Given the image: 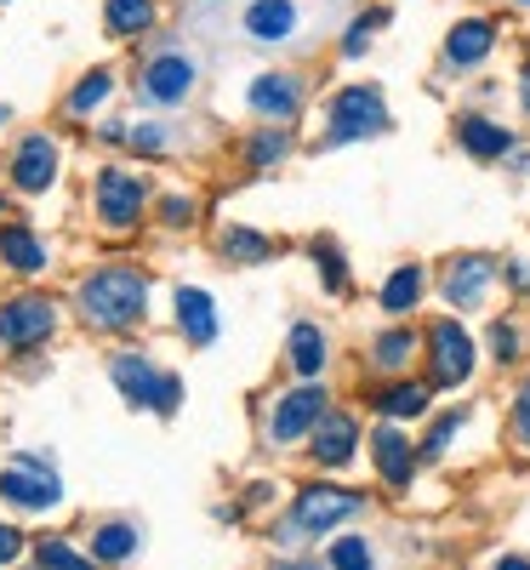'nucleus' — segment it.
I'll return each mask as SVG.
<instances>
[{"instance_id":"nucleus-41","label":"nucleus","mask_w":530,"mask_h":570,"mask_svg":"<svg viewBox=\"0 0 530 570\" xmlns=\"http://www.w3.org/2000/svg\"><path fill=\"white\" fill-rule=\"evenodd\" d=\"M519 109L530 115V58H524V69H519Z\"/></svg>"},{"instance_id":"nucleus-12","label":"nucleus","mask_w":530,"mask_h":570,"mask_svg":"<svg viewBox=\"0 0 530 570\" xmlns=\"http://www.w3.org/2000/svg\"><path fill=\"white\" fill-rule=\"evenodd\" d=\"M303 104H308V86H303L297 69H263L246 86V109L257 120H297Z\"/></svg>"},{"instance_id":"nucleus-31","label":"nucleus","mask_w":530,"mask_h":570,"mask_svg":"<svg viewBox=\"0 0 530 570\" xmlns=\"http://www.w3.org/2000/svg\"><path fill=\"white\" fill-rule=\"evenodd\" d=\"M376 29H389V7H371V12H360V18L343 29V46H336V52H343V58H365Z\"/></svg>"},{"instance_id":"nucleus-37","label":"nucleus","mask_w":530,"mask_h":570,"mask_svg":"<svg viewBox=\"0 0 530 570\" xmlns=\"http://www.w3.org/2000/svg\"><path fill=\"white\" fill-rule=\"evenodd\" d=\"M457 428H462V411H451V416L433 422V434L422 440V456H445V445L457 440Z\"/></svg>"},{"instance_id":"nucleus-9","label":"nucleus","mask_w":530,"mask_h":570,"mask_svg":"<svg viewBox=\"0 0 530 570\" xmlns=\"http://www.w3.org/2000/svg\"><path fill=\"white\" fill-rule=\"evenodd\" d=\"M239 35L252 46H297L308 35V7L303 0H246L239 7Z\"/></svg>"},{"instance_id":"nucleus-43","label":"nucleus","mask_w":530,"mask_h":570,"mask_svg":"<svg viewBox=\"0 0 530 570\" xmlns=\"http://www.w3.org/2000/svg\"><path fill=\"white\" fill-rule=\"evenodd\" d=\"M491 570H530V559H497Z\"/></svg>"},{"instance_id":"nucleus-35","label":"nucleus","mask_w":530,"mask_h":570,"mask_svg":"<svg viewBox=\"0 0 530 570\" xmlns=\"http://www.w3.org/2000/svg\"><path fill=\"white\" fill-rule=\"evenodd\" d=\"M195 217H200V200L195 195H166L160 200V223L166 228H195Z\"/></svg>"},{"instance_id":"nucleus-2","label":"nucleus","mask_w":530,"mask_h":570,"mask_svg":"<svg viewBox=\"0 0 530 570\" xmlns=\"http://www.w3.org/2000/svg\"><path fill=\"white\" fill-rule=\"evenodd\" d=\"M206 69H200V52L195 46H183V40H166L155 46L149 58L137 63V98L149 104V109H183V104H195V91H200Z\"/></svg>"},{"instance_id":"nucleus-14","label":"nucleus","mask_w":530,"mask_h":570,"mask_svg":"<svg viewBox=\"0 0 530 570\" xmlns=\"http://www.w3.org/2000/svg\"><path fill=\"white\" fill-rule=\"evenodd\" d=\"M325 411H331V405H325V389H320V383L292 389V394L274 405V416H268V440H274V445H297L303 434H314V428H320Z\"/></svg>"},{"instance_id":"nucleus-15","label":"nucleus","mask_w":530,"mask_h":570,"mask_svg":"<svg viewBox=\"0 0 530 570\" xmlns=\"http://www.w3.org/2000/svg\"><path fill=\"white\" fill-rule=\"evenodd\" d=\"M497 52V23L491 18H462V23H451V35H445V69L451 75H468V69H479Z\"/></svg>"},{"instance_id":"nucleus-44","label":"nucleus","mask_w":530,"mask_h":570,"mask_svg":"<svg viewBox=\"0 0 530 570\" xmlns=\"http://www.w3.org/2000/svg\"><path fill=\"white\" fill-rule=\"evenodd\" d=\"M274 570H320V564H308V559H297V564H274Z\"/></svg>"},{"instance_id":"nucleus-46","label":"nucleus","mask_w":530,"mask_h":570,"mask_svg":"<svg viewBox=\"0 0 530 570\" xmlns=\"http://www.w3.org/2000/svg\"><path fill=\"white\" fill-rule=\"evenodd\" d=\"M513 7H524V12H530V0H513Z\"/></svg>"},{"instance_id":"nucleus-5","label":"nucleus","mask_w":530,"mask_h":570,"mask_svg":"<svg viewBox=\"0 0 530 570\" xmlns=\"http://www.w3.org/2000/svg\"><path fill=\"white\" fill-rule=\"evenodd\" d=\"M91 212L109 234H131L149 212V177L143 171H126V166H104L91 177Z\"/></svg>"},{"instance_id":"nucleus-33","label":"nucleus","mask_w":530,"mask_h":570,"mask_svg":"<svg viewBox=\"0 0 530 570\" xmlns=\"http://www.w3.org/2000/svg\"><path fill=\"white\" fill-rule=\"evenodd\" d=\"M371 564H376V553H371L365 537H336L331 542V570H371Z\"/></svg>"},{"instance_id":"nucleus-4","label":"nucleus","mask_w":530,"mask_h":570,"mask_svg":"<svg viewBox=\"0 0 530 570\" xmlns=\"http://www.w3.org/2000/svg\"><path fill=\"white\" fill-rule=\"evenodd\" d=\"M360 508H365L360 491H343V485H308V491H297L292 519H285V525H274V542L297 548V542H308V537H325V531L343 525V519H354Z\"/></svg>"},{"instance_id":"nucleus-26","label":"nucleus","mask_w":530,"mask_h":570,"mask_svg":"<svg viewBox=\"0 0 530 570\" xmlns=\"http://www.w3.org/2000/svg\"><path fill=\"white\" fill-rule=\"evenodd\" d=\"M109 91H115V69H86V75L75 80V91L63 98V115H69V120H91V115L109 104Z\"/></svg>"},{"instance_id":"nucleus-45","label":"nucleus","mask_w":530,"mask_h":570,"mask_svg":"<svg viewBox=\"0 0 530 570\" xmlns=\"http://www.w3.org/2000/svg\"><path fill=\"white\" fill-rule=\"evenodd\" d=\"M7 115H12V109H7V104H0V126H7Z\"/></svg>"},{"instance_id":"nucleus-38","label":"nucleus","mask_w":530,"mask_h":570,"mask_svg":"<svg viewBox=\"0 0 530 570\" xmlns=\"http://www.w3.org/2000/svg\"><path fill=\"white\" fill-rule=\"evenodd\" d=\"M513 434H519V445H530V376H524L519 394H513Z\"/></svg>"},{"instance_id":"nucleus-30","label":"nucleus","mask_w":530,"mask_h":570,"mask_svg":"<svg viewBox=\"0 0 530 570\" xmlns=\"http://www.w3.org/2000/svg\"><path fill=\"white\" fill-rule=\"evenodd\" d=\"M137 525H126V519H109V525H98L91 531V559H104V564H120V559H131L137 553Z\"/></svg>"},{"instance_id":"nucleus-34","label":"nucleus","mask_w":530,"mask_h":570,"mask_svg":"<svg viewBox=\"0 0 530 570\" xmlns=\"http://www.w3.org/2000/svg\"><path fill=\"white\" fill-rule=\"evenodd\" d=\"M126 149H137V155H149V160H160V155H171V131H166L160 120H143V126H131V137H126Z\"/></svg>"},{"instance_id":"nucleus-18","label":"nucleus","mask_w":530,"mask_h":570,"mask_svg":"<svg viewBox=\"0 0 530 570\" xmlns=\"http://www.w3.org/2000/svg\"><path fill=\"white\" fill-rule=\"evenodd\" d=\"M0 263H7L12 274L35 279L52 268V252H46V240L29 228V223H0Z\"/></svg>"},{"instance_id":"nucleus-7","label":"nucleus","mask_w":530,"mask_h":570,"mask_svg":"<svg viewBox=\"0 0 530 570\" xmlns=\"http://www.w3.org/2000/svg\"><path fill=\"white\" fill-rule=\"evenodd\" d=\"M422 348H428V383L433 389H462L468 376H473V337H468V325L462 320H433L422 331Z\"/></svg>"},{"instance_id":"nucleus-6","label":"nucleus","mask_w":530,"mask_h":570,"mask_svg":"<svg viewBox=\"0 0 530 570\" xmlns=\"http://www.w3.org/2000/svg\"><path fill=\"white\" fill-rule=\"evenodd\" d=\"M109 376H115V389H120L131 405L155 411V416H171V411H177V400H183V376H171V371L149 365L137 348L109 354Z\"/></svg>"},{"instance_id":"nucleus-47","label":"nucleus","mask_w":530,"mask_h":570,"mask_svg":"<svg viewBox=\"0 0 530 570\" xmlns=\"http://www.w3.org/2000/svg\"><path fill=\"white\" fill-rule=\"evenodd\" d=\"M195 7H212V0H195Z\"/></svg>"},{"instance_id":"nucleus-27","label":"nucleus","mask_w":530,"mask_h":570,"mask_svg":"<svg viewBox=\"0 0 530 570\" xmlns=\"http://www.w3.org/2000/svg\"><path fill=\"white\" fill-rule=\"evenodd\" d=\"M416 348H422V337H416L411 325H389V331H382V337L371 343V365L394 376V371H405V365L416 360Z\"/></svg>"},{"instance_id":"nucleus-16","label":"nucleus","mask_w":530,"mask_h":570,"mask_svg":"<svg viewBox=\"0 0 530 570\" xmlns=\"http://www.w3.org/2000/svg\"><path fill=\"white\" fill-rule=\"evenodd\" d=\"M457 149L468 160H508L519 149V137H513V126H502L491 115H457Z\"/></svg>"},{"instance_id":"nucleus-21","label":"nucleus","mask_w":530,"mask_h":570,"mask_svg":"<svg viewBox=\"0 0 530 570\" xmlns=\"http://www.w3.org/2000/svg\"><path fill=\"white\" fill-rule=\"evenodd\" d=\"M371 456H376V473L389 480L394 491H405L411 485V473H416V451H411V440L400 434V428H376L371 434Z\"/></svg>"},{"instance_id":"nucleus-32","label":"nucleus","mask_w":530,"mask_h":570,"mask_svg":"<svg viewBox=\"0 0 530 570\" xmlns=\"http://www.w3.org/2000/svg\"><path fill=\"white\" fill-rule=\"evenodd\" d=\"M40 564L46 570H98V559H91V553H75L69 542H58V537H40Z\"/></svg>"},{"instance_id":"nucleus-8","label":"nucleus","mask_w":530,"mask_h":570,"mask_svg":"<svg viewBox=\"0 0 530 570\" xmlns=\"http://www.w3.org/2000/svg\"><path fill=\"white\" fill-rule=\"evenodd\" d=\"M497 279H502L497 257H485V252H457V257H445V268H440V297H445L457 314H473V308L491 303Z\"/></svg>"},{"instance_id":"nucleus-13","label":"nucleus","mask_w":530,"mask_h":570,"mask_svg":"<svg viewBox=\"0 0 530 570\" xmlns=\"http://www.w3.org/2000/svg\"><path fill=\"white\" fill-rule=\"evenodd\" d=\"M58 166H63L58 137L29 131V137L18 142V149H12V160H7V183L18 188V195H46V188L58 183Z\"/></svg>"},{"instance_id":"nucleus-3","label":"nucleus","mask_w":530,"mask_h":570,"mask_svg":"<svg viewBox=\"0 0 530 570\" xmlns=\"http://www.w3.org/2000/svg\"><path fill=\"white\" fill-rule=\"evenodd\" d=\"M389 126H394V115H389V98H382V86L354 80V86H343V91H331V104H325V131H320V149H349V142L382 137Z\"/></svg>"},{"instance_id":"nucleus-23","label":"nucleus","mask_w":530,"mask_h":570,"mask_svg":"<svg viewBox=\"0 0 530 570\" xmlns=\"http://www.w3.org/2000/svg\"><path fill=\"white\" fill-rule=\"evenodd\" d=\"M155 23H160V0H104L109 40H143Z\"/></svg>"},{"instance_id":"nucleus-10","label":"nucleus","mask_w":530,"mask_h":570,"mask_svg":"<svg viewBox=\"0 0 530 570\" xmlns=\"http://www.w3.org/2000/svg\"><path fill=\"white\" fill-rule=\"evenodd\" d=\"M52 331H58V303H52V297L23 292V297H12V303H0V348H7V354L40 348Z\"/></svg>"},{"instance_id":"nucleus-28","label":"nucleus","mask_w":530,"mask_h":570,"mask_svg":"<svg viewBox=\"0 0 530 570\" xmlns=\"http://www.w3.org/2000/svg\"><path fill=\"white\" fill-rule=\"evenodd\" d=\"M308 257H314V268H320V285L331 297H349V257H343V246L331 240V234H314L308 240Z\"/></svg>"},{"instance_id":"nucleus-39","label":"nucleus","mask_w":530,"mask_h":570,"mask_svg":"<svg viewBox=\"0 0 530 570\" xmlns=\"http://www.w3.org/2000/svg\"><path fill=\"white\" fill-rule=\"evenodd\" d=\"M502 279L513 285V292H519V297H530V263H519V257H508V263H502Z\"/></svg>"},{"instance_id":"nucleus-36","label":"nucleus","mask_w":530,"mask_h":570,"mask_svg":"<svg viewBox=\"0 0 530 570\" xmlns=\"http://www.w3.org/2000/svg\"><path fill=\"white\" fill-rule=\"evenodd\" d=\"M519 343H524V337H519L513 320H497V325H491V360H497V365H513V360H519Z\"/></svg>"},{"instance_id":"nucleus-20","label":"nucleus","mask_w":530,"mask_h":570,"mask_svg":"<svg viewBox=\"0 0 530 570\" xmlns=\"http://www.w3.org/2000/svg\"><path fill=\"white\" fill-rule=\"evenodd\" d=\"M422 297H428V268L422 263H400L389 279H382L376 308L389 314V320H405L411 308H422Z\"/></svg>"},{"instance_id":"nucleus-17","label":"nucleus","mask_w":530,"mask_h":570,"mask_svg":"<svg viewBox=\"0 0 530 570\" xmlns=\"http://www.w3.org/2000/svg\"><path fill=\"white\" fill-rule=\"evenodd\" d=\"M314 445V462L320 468H343V462H354V445H360V422L349 416V411H325L320 416V428H314V434H308Z\"/></svg>"},{"instance_id":"nucleus-49","label":"nucleus","mask_w":530,"mask_h":570,"mask_svg":"<svg viewBox=\"0 0 530 570\" xmlns=\"http://www.w3.org/2000/svg\"><path fill=\"white\" fill-rule=\"evenodd\" d=\"M40 570H46V564H40Z\"/></svg>"},{"instance_id":"nucleus-40","label":"nucleus","mask_w":530,"mask_h":570,"mask_svg":"<svg viewBox=\"0 0 530 570\" xmlns=\"http://www.w3.org/2000/svg\"><path fill=\"white\" fill-rule=\"evenodd\" d=\"M18 553H23V537H18L12 525H0V564H12Z\"/></svg>"},{"instance_id":"nucleus-42","label":"nucleus","mask_w":530,"mask_h":570,"mask_svg":"<svg viewBox=\"0 0 530 570\" xmlns=\"http://www.w3.org/2000/svg\"><path fill=\"white\" fill-rule=\"evenodd\" d=\"M508 160H513V171H519V177H530V149H513Z\"/></svg>"},{"instance_id":"nucleus-11","label":"nucleus","mask_w":530,"mask_h":570,"mask_svg":"<svg viewBox=\"0 0 530 570\" xmlns=\"http://www.w3.org/2000/svg\"><path fill=\"white\" fill-rule=\"evenodd\" d=\"M0 497H7L12 508L46 513V508H58V502H63V480L52 473V462L29 451V456H18L7 473H0Z\"/></svg>"},{"instance_id":"nucleus-25","label":"nucleus","mask_w":530,"mask_h":570,"mask_svg":"<svg viewBox=\"0 0 530 570\" xmlns=\"http://www.w3.org/2000/svg\"><path fill=\"white\" fill-rule=\"evenodd\" d=\"M217 252L228 257V263H239V268H257V263H274V240L268 234H257V228H246V223H228L223 234H217Z\"/></svg>"},{"instance_id":"nucleus-24","label":"nucleus","mask_w":530,"mask_h":570,"mask_svg":"<svg viewBox=\"0 0 530 570\" xmlns=\"http://www.w3.org/2000/svg\"><path fill=\"white\" fill-rule=\"evenodd\" d=\"M297 149V131H292V120H263L252 137H246V166L252 171H274L285 155Z\"/></svg>"},{"instance_id":"nucleus-48","label":"nucleus","mask_w":530,"mask_h":570,"mask_svg":"<svg viewBox=\"0 0 530 570\" xmlns=\"http://www.w3.org/2000/svg\"><path fill=\"white\" fill-rule=\"evenodd\" d=\"M0 7H7V0H0Z\"/></svg>"},{"instance_id":"nucleus-19","label":"nucleus","mask_w":530,"mask_h":570,"mask_svg":"<svg viewBox=\"0 0 530 570\" xmlns=\"http://www.w3.org/2000/svg\"><path fill=\"white\" fill-rule=\"evenodd\" d=\"M171 308H177V331H183V343H195V348L217 343V303H212V292H200V285H177Z\"/></svg>"},{"instance_id":"nucleus-29","label":"nucleus","mask_w":530,"mask_h":570,"mask_svg":"<svg viewBox=\"0 0 530 570\" xmlns=\"http://www.w3.org/2000/svg\"><path fill=\"white\" fill-rule=\"evenodd\" d=\"M428 394H433V383H389L376 394V411L389 416V422H405V416H422L428 411Z\"/></svg>"},{"instance_id":"nucleus-22","label":"nucleus","mask_w":530,"mask_h":570,"mask_svg":"<svg viewBox=\"0 0 530 570\" xmlns=\"http://www.w3.org/2000/svg\"><path fill=\"white\" fill-rule=\"evenodd\" d=\"M285 360H292V371L303 376V383H314V376L325 371V360H331L325 331H320L314 320H297V325H292V337H285Z\"/></svg>"},{"instance_id":"nucleus-1","label":"nucleus","mask_w":530,"mask_h":570,"mask_svg":"<svg viewBox=\"0 0 530 570\" xmlns=\"http://www.w3.org/2000/svg\"><path fill=\"white\" fill-rule=\"evenodd\" d=\"M75 308L91 331H131L149 314V274L131 268V263H109V268H91L75 285Z\"/></svg>"}]
</instances>
